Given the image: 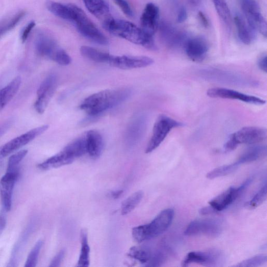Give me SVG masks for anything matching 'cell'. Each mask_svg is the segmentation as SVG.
I'll return each mask as SVG.
<instances>
[{"instance_id": "cell-1", "label": "cell", "mask_w": 267, "mask_h": 267, "mask_svg": "<svg viewBox=\"0 0 267 267\" xmlns=\"http://www.w3.org/2000/svg\"><path fill=\"white\" fill-rule=\"evenodd\" d=\"M131 94L132 90L129 88L105 90L87 97L80 108L92 117L99 116L127 100Z\"/></svg>"}, {"instance_id": "cell-2", "label": "cell", "mask_w": 267, "mask_h": 267, "mask_svg": "<svg viewBox=\"0 0 267 267\" xmlns=\"http://www.w3.org/2000/svg\"><path fill=\"white\" fill-rule=\"evenodd\" d=\"M104 29L110 33L142 46L147 49L156 51L158 48L153 36L146 34L133 23L111 18L103 23Z\"/></svg>"}, {"instance_id": "cell-3", "label": "cell", "mask_w": 267, "mask_h": 267, "mask_svg": "<svg viewBox=\"0 0 267 267\" xmlns=\"http://www.w3.org/2000/svg\"><path fill=\"white\" fill-rule=\"evenodd\" d=\"M86 153V139L85 134L73 140L54 156L39 163L37 167L39 169L43 171L58 168L71 164Z\"/></svg>"}, {"instance_id": "cell-4", "label": "cell", "mask_w": 267, "mask_h": 267, "mask_svg": "<svg viewBox=\"0 0 267 267\" xmlns=\"http://www.w3.org/2000/svg\"><path fill=\"white\" fill-rule=\"evenodd\" d=\"M174 216L173 209L163 210L150 223L134 228L133 238L137 242L142 243L158 237L170 227Z\"/></svg>"}, {"instance_id": "cell-5", "label": "cell", "mask_w": 267, "mask_h": 267, "mask_svg": "<svg viewBox=\"0 0 267 267\" xmlns=\"http://www.w3.org/2000/svg\"><path fill=\"white\" fill-rule=\"evenodd\" d=\"M35 46L40 55L59 65L66 66L71 64L72 62L71 57L59 46L53 37L47 33L41 32L37 34Z\"/></svg>"}, {"instance_id": "cell-6", "label": "cell", "mask_w": 267, "mask_h": 267, "mask_svg": "<svg viewBox=\"0 0 267 267\" xmlns=\"http://www.w3.org/2000/svg\"><path fill=\"white\" fill-rule=\"evenodd\" d=\"M267 136L266 129L255 126L244 127L231 134L223 146L224 152L234 150L241 144H256L262 142Z\"/></svg>"}, {"instance_id": "cell-7", "label": "cell", "mask_w": 267, "mask_h": 267, "mask_svg": "<svg viewBox=\"0 0 267 267\" xmlns=\"http://www.w3.org/2000/svg\"><path fill=\"white\" fill-rule=\"evenodd\" d=\"M75 16L72 23L78 32L83 37L97 44L107 45V38L97 29V27L88 18L86 13L78 7L73 4Z\"/></svg>"}, {"instance_id": "cell-8", "label": "cell", "mask_w": 267, "mask_h": 267, "mask_svg": "<svg viewBox=\"0 0 267 267\" xmlns=\"http://www.w3.org/2000/svg\"><path fill=\"white\" fill-rule=\"evenodd\" d=\"M183 123L166 115H160L154 123L152 134L146 149L149 153L156 150L164 141L171 130L184 126Z\"/></svg>"}, {"instance_id": "cell-9", "label": "cell", "mask_w": 267, "mask_h": 267, "mask_svg": "<svg viewBox=\"0 0 267 267\" xmlns=\"http://www.w3.org/2000/svg\"><path fill=\"white\" fill-rule=\"evenodd\" d=\"M240 5L247 23L251 29L266 37L267 24L256 0H240Z\"/></svg>"}, {"instance_id": "cell-10", "label": "cell", "mask_w": 267, "mask_h": 267, "mask_svg": "<svg viewBox=\"0 0 267 267\" xmlns=\"http://www.w3.org/2000/svg\"><path fill=\"white\" fill-rule=\"evenodd\" d=\"M205 78L217 82L240 86H255L257 82L249 78L217 68H207L200 73Z\"/></svg>"}, {"instance_id": "cell-11", "label": "cell", "mask_w": 267, "mask_h": 267, "mask_svg": "<svg viewBox=\"0 0 267 267\" xmlns=\"http://www.w3.org/2000/svg\"><path fill=\"white\" fill-rule=\"evenodd\" d=\"M223 228L222 222L219 219H198L190 223L185 234L189 236L203 235L217 237L222 233Z\"/></svg>"}, {"instance_id": "cell-12", "label": "cell", "mask_w": 267, "mask_h": 267, "mask_svg": "<svg viewBox=\"0 0 267 267\" xmlns=\"http://www.w3.org/2000/svg\"><path fill=\"white\" fill-rule=\"evenodd\" d=\"M224 261V254L221 250L211 249L189 252L182 262V266H187L195 263L206 266H218L221 265Z\"/></svg>"}, {"instance_id": "cell-13", "label": "cell", "mask_w": 267, "mask_h": 267, "mask_svg": "<svg viewBox=\"0 0 267 267\" xmlns=\"http://www.w3.org/2000/svg\"><path fill=\"white\" fill-rule=\"evenodd\" d=\"M48 128L49 125H43L11 140L10 142L0 147V159L7 157L30 143L36 137L45 133Z\"/></svg>"}, {"instance_id": "cell-14", "label": "cell", "mask_w": 267, "mask_h": 267, "mask_svg": "<svg viewBox=\"0 0 267 267\" xmlns=\"http://www.w3.org/2000/svg\"><path fill=\"white\" fill-rule=\"evenodd\" d=\"M57 87V78L50 75L42 83L37 91V100L34 105L39 114H43L49 105Z\"/></svg>"}, {"instance_id": "cell-15", "label": "cell", "mask_w": 267, "mask_h": 267, "mask_svg": "<svg viewBox=\"0 0 267 267\" xmlns=\"http://www.w3.org/2000/svg\"><path fill=\"white\" fill-rule=\"evenodd\" d=\"M207 95L211 98L240 101L245 103L257 106L264 105L266 103L265 101L259 97L226 88H210L207 91Z\"/></svg>"}, {"instance_id": "cell-16", "label": "cell", "mask_w": 267, "mask_h": 267, "mask_svg": "<svg viewBox=\"0 0 267 267\" xmlns=\"http://www.w3.org/2000/svg\"><path fill=\"white\" fill-rule=\"evenodd\" d=\"M252 179H247L240 187H230L215 199L209 202V204L217 213L221 212L230 206L242 193L249 187Z\"/></svg>"}, {"instance_id": "cell-17", "label": "cell", "mask_w": 267, "mask_h": 267, "mask_svg": "<svg viewBox=\"0 0 267 267\" xmlns=\"http://www.w3.org/2000/svg\"><path fill=\"white\" fill-rule=\"evenodd\" d=\"M19 176V172H7L0 180V199L2 208L7 212L12 208L13 191Z\"/></svg>"}, {"instance_id": "cell-18", "label": "cell", "mask_w": 267, "mask_h": 267, "mask_svg": "<svg viewBox=\"0 0 267 267\" xmlns=\"http://www.w3.org/2000/svg\"><path fill=\"white\" fill-rule=\"evenodd\" d=\"M154 60L145 56L134 57V56L122 55L112 57L109 65L123 69L143 68L151 65Z\"/></svg>"}, {"instance_id": "cell-19", "label": "cell", "mask_w": 267, "mask_h": 267, "mask_svg": "<svg viewBox=\"0 0 267 267\" xmlns=\"http://www.w3.org/2000/svg\"><path fill=\"white\" fill-rule=\"evenodd\" d=\"M159 9L154 4H148L140 18L142 29L147 34L153 36L159 27Z\"/></svg>"}, {"instance_id": "cell-20", "label": "cell", "mask_w": 267, "mask_h": 267, "mask_svg": "<svg viewBox=\"0 0 267 267\" xmlns=\"http://www.w3.org/2000/svg\"><path fill=\"white\" fill-rule=\"evenodd\" d=\"M185 45L186 54L191 60L201 62L205 60L209 46L204 38L197 37L190 39L186 42Z\"/></svg>"}, {"instance_id": "cell-21", "label": "cell", "mask_w": 267, "mask_h": 267, "mask_svg": "<svg viewBox=\"0 0 267 267\" xmlns=\"http://www.w3.org/2000/svg\"><path fill=\"white\" fill-rule=\"evenodd\" d=\"M146 127V118L143 115L132 119L125 133V141L130 146L135 145L144 135Z\"/></svg>"}, {"instance_id": "cell-22", "label": "cell", "mask_w": 267, "mask_h": 267, "mask_svg": "<svg viewBox=\"0 0 267 267\" xmlns=\"http://www.w3.org/2000/svg\"><path fill=\"white\" fill-rule=\"evenodd\" d=\"M159 28L161 38L168 47H178L185 41L186 36L176 31L171 25L162 22Z\"/></svg>"}, {"instance_id": "cell-23", "label": "cell", "mask_w": 267, "mask_h": 267, "mask_svg": "<svg viewBox=\"0 0 267 267\" xmlns=\"http://www.w3.org/2000/svg\"><path fill=\"white\" fill-rule=\"evenodd\" d=\"M85 136L87 153L94 159L99 158L104 146L102 135L96 130H91L85 134Z\"/></svg>"}, {"instance_id": "cell-24", "label": "cell", "mask_w": 267, "mask_h": 267, "mask_svg": "<svg viewBox=\"0 0 267 267\" xmlns=\"http://www.w3.org/2000/svg\"><path fill=\"white\" fill-rule=\"evenodd\" d=\"M47 9L56 17L72 22L75 16L73 4L64 5L58 3L48 1Z\"/></svg>"}, {"instance_id": "cell-25", "label": "cell", "mask_w": 267, "mask_h": 267, "mask_svg": "<svg viewBox=\"0 0 267 267\" xmlns=\"http://www.w3.org/2000/svg\"><path fill=\"white\" fill-rule=\"evenodd\" d=\"M87 10L103 22L111 18L110 9L104 0H83Z\"/></svg>"}, {"instance_id": "cell-26", "label": "cell", "mask_w": 267, "mask_h": 267, "mask_svg": "<svg viewBox=\"0 0 267 267\" xmlns=\"http://www.w3.org/2000/svg\"><path fill=\"white\" fill-rule=\"evenodd\" d=\"M239 39L246 45H249L255 38V32L253 31L244 18L240 15L234 17Z\"/></svg>"}, {"instance_id": "cell-27", "label": "cell", "mask_w": 267, "mask_h": 267, "mask_svg": "<svg viewBox=\"0 0 267 267\" xmlns=\"http://www.w3.org/2000/svg\"><path fill=\"white\" fill-rule=\"evenodd\" d=\"M22 79L17 76L13 79L5 87L0 90V111L3 110L18 92Z\"/></svg>"}, {"instance_id": "cell-28", "label": "cell", "mask_w": 267, "mask_h": 267, "mask_svg": "<svg viewBox=\"0 0 267 267\" xmlns=\"http://www.w3.org/2000/svg\"><path fill=\"white\" fill-rule=\"evenodd\" d=\"M266 152V146H252L246 150L236 162L241 165L243 164L255 161L265 156Z\"/></svg>"}, {"instance_id": "cell-29", "label": "cell", "mask_w": 267, "mask_h": 267, "mask_svg": "<svg viewBox=\"0 0 267 267\" xmlns=\"http://www.w3.org/2000/svg\"><path fill=\"white\" fill-rule=\"evenodd\" d=\"M80 52L83 57L97 63L109 64L113 57L109 53L88 46L81 47Z\"/></svg>"}, {"instance_id": "cell-30", "label": "cell", "mask_w": 267, "mask_h": 267, "mask_svg": "<svg viewBox=\"0 0 267 267\" xmlns=\"http://www.w3.org/2000/svg\"><path fill=\"white\" fill-rule=\"evenodd\" d=\"M81 249L78 266H88L90 264V247L88 244V235L86 230L82 229L80 232Z\"/></svg>"}, {"instance_id": "cell-31", "label": "cell", "mask_w": 267, "mask_h": 267, "mask_svg": "<svg viewBox=\"0 0 267 267\" xmlns=\"http://www.w3.org/2000/svg\"><path fill=\"white\" fill-rule=\"evenodd\" d=\"M143 196V192L139 191L134 193L125 200L121 205V214L125 216L131 213L141 202Z\"/></svg>"}, {"instance_id": "cell-32", "label": "cell", "mask_w": 267, "mask_h": 267, "mask_svg": "<svg viewBox=\"0 0 267 267\" xmlns=\"http://www.w3.org/2000/svg\"><path fill=\"white\" fill-rule=\"evenodd\" d=\"M212 1L220 19L230 29L232 18L230 11L226 0H212Z\"/></svg>"}, {"instance_id": "cell-33", "label": "cell", "mask_w": 267, "mask_h": 267, "mask_svg": "<svg viewBox=\"0 0 267 267\" xmlns=\"http://www.w3.org/2000/svg\"><path fill=\"white\" fill-rule=\"evenodd\" d=\"M152 252L148 248L134 246L130 249L128 255L145 265L151 258Z\"/></svg>"}, {"instance_id": "cell-34", "label": "cell", "mask_w": 267, "mask_h": 267, "mask_svg": "<svg viewBox=\"0 0 267 267\" xmlns=\"http://www.w3.org/2000/svg\"><path fill=\"white\" fill-rule=\"evenodd\" d=\"M240 165L236 161L234 163L224 165L215 168L207 174V178L213 180L220 177L228 175L236 171Z\"/></svg>"}, {"instance_id": "cell-35", "label": "cell", "mask_w": 267, "mask_h": 267, "mask_svg": "<svg viewBox=\"0 0 267 267\" xmlns=\"http://www.w3.org/2000/svg\"><path fill=\"white\" fill-rule=\"evenodd\" d=\"M168 252V249L165 247L160 248L159 249L152 252L151 258L145 266H161L167 259Z\"/></svg>"}, {"instance_id": "cell-36", "label": "cell", "mask_w": 267, "mask_h": 267, "mask_svg": "<svg viewBox=\"0 0 267 267\" xmlns=\"http://www.w3.org/2000/svg\"><path fill=\"white\" fill-rule=\"evenodd\" d=\"M27 150H21L9 158L7 166V172H19V164L27 155Z\"/></svg>"}, {"instance_id": "cell-37", "label": "cell", "mask_w": 267, "mask_h": 267, "mask_svg": "<svg viewBox=\"0 0 267 267\" xmlns=\"http://www.w3.org/2000/svg\"><path fill=\"white\" fill-rule=\"evenodd\" d=\"M43 245L44 241L42 240H39L36 243L31 251L29 256L27 257V260L25 262V267L36 266L38 263L40 252Z\"/></svg>"}, {"instance_id": "cell-38", "label": "cell", "mask_w": 267, "mask_h": 267, "mask_svg": "<svg viewBox=\"0 0 267 267\" xmlns=\"http://www.w3.org/2000/svg\"><path fill=\"white\" fill-rule=\"evenodd\" d=\"M267 186L265 183L264 185L256 194V195L246 205L249 209H255L261 205L266 199Z\"/></svg>"}, {"instance_id": "cell-39", "label": "cell", "mask_w": 267, "mask_h": 267, "mask_svg": "<svg viewBox=\"0 0 267 267\" xmlns=\"http://www.w3.org/2000/svg\"><path fill=\"white\" fill-rule=\"evenodd\" d=\"M24 12H20L8 22L0 25V37L14 29L23 18Z\"/></svg>"}, {"instance_id": "cell-40", "label": "cell", "mask_w": 267, "mask_h": 267, "mask_svg": "<svg viewBox=\"0 0 267 267\" xmlns=\"http://www.w3.org/2000/svg\"><path fill=\"white\" fill-rule=\"evenodd\" d=\"M266 255H257L246 259L235 265L236 267H257L266 262Z\"/></svg>"}, {"instance_id": "cell-41", "label": "cell", "mask_w": 267, "mask_h": 267, "mask_svg": "<svg viewBox=\"0 0 267 267\" xmlns=\"http://www.w3.org/2000/svg\"><path fill=\"white\" fill-rule=\"evenodd\" d=\"M113 1L120 8L126 16L130 18L133 17V11L129 3L126 0H113Z\"/></svg>"}, {"instance_id": "cell-42", "label": "cell", "mask_w": 267, "mask_h": 267, "mask_svg": "<svg viewBox=\"0 0 267 267\" xmlns=\"http://www.w3.org/2000/svg\"><path fill=\"white\" fill-rule=\"evenodd\" d=\"M65 251L64 249L60 250L57 255L52 259L50 262V266H59L64 257Z\"/></svg>"}, {"instance_id": "cell-43", "label": "cell", "mask_w": 267, "mask_h": 267, "mask_svg": "<svg viewBox=\"0 0 267 267\" xmlns=\"http://www.w3.org/2000/svg\"><path fill=\"white\" fill-rule=\"evenodd\" d=\"M6 211L3 208L0 211V237L4 232L7 222V215Z\"/></svg>"}, {"instance_id": "cell-44", "label": "cell", "mask_w": 267, "mask_h": 267, "mask_svg": "<svg viewBox=\"0 0 267 267\" xmlns=\"http://www.w3.org/2000/svg\"><path fill=\"white\" fill-rule=\"evenodd\" d=\"M35 25V23L33 21L28 24L25 28L21 36V39L23 43H24V42L26 41Z\"/></svg>"}, {"instance_id": "cell-45", "label": "cell", "mask_w": 267, "mask_h": 267, "mask_svg": "<svg viewBox=\"0 0 267 267\" xmlns=\"http://www.w3.org/2000/svg\"><path fill=\"white\" fill-rule=\"evenodd\" d=\"M257 65L263 72L266 73L267 70V55L263 53L259 56L257 60Z\"/></svg>"}, {"instance_id": "cell-46", "label": "cell", "mask_w": 267, "mask_h": 267, "mask_svg": "<svg viewBox=\"0 0 267 267\" xmlns=\"http://www.w3.org/2000/svg\"><path fill=\"white\" fill-rule=\"evenodd\" d=\"M188 19V12L186 8L182 7L180 8L177 18V21L179 23H184Z\"/></svg>"}, {"instance_id": "cell-47", "label": "cell", "mask_w": 267, "mask_h": 267, "mask_svg": "<svg viewBox=\"0 0 267 267\" xmlns=\"http://www.w3.org/2000/svg\"><path fill=\"white\" fill-rule=\"evenodd\" d=\"M199 213L203 216L209 215L217 213L216 211L210 206L203 207L200 209Z\"/></svg>"}, {"instance_id": "cell-48", "label": "cell", "mask_w": 267, "mask_h": 267, "mask_svg": "<svg viewBox=\"0 0 267 267\" xmlns=\"http://www.w3.org/2000/svg\"><path fill=\"white\" fill-rule=\"evenodd\" d=\"M123 193V191L122 190L114 191L110 192L109 193L108 196L110 197L111 198L116 200L120 198Z\"/></svg>"}, {"instance_id": "cell-49", "label": "cell", "mask_w": 267, "mask_h": 267, "mask_svg": "<svg viewBox=\"0 0 267 267\" xmlns=\"http://www.w3.org/2000/svg\"><path fill=\"white\" fill-rule=\"evenodd\" d=\"M199 17L203 26L206 28L208 27L209 26L208 20L202 12L199 13Z\"/></svg>"}, {"instance_id": "cell-50", "label": "cell", "mask_w": 267, "mask_h": 267, "mask_svg": "<svg viewBox=\"0 0 267 267\" xmlns=\"http://www.w3.org/2000/svg\"><path fill=\"white\" fill-rule=\"evenodd\" d=\"M189 2L193 5H196L200 3L201 0H189Z\"/></svg>"}]
</instances>
